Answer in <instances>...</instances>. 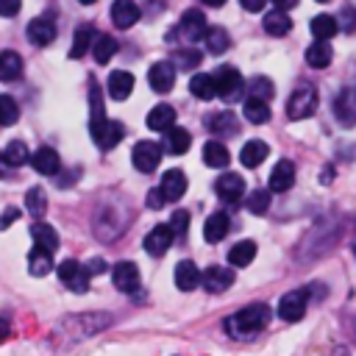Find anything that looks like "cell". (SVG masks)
Returning a JSON list of instances; mask_svg holds the SVG:
<instances>
[{"mask_svg": "<svg viewBox=\"0 0 356 356\" xmlns=\"http://www.w3.org/2000/svg\"><path fill=\"white\" fill-rule=\"evenodd\" d=\"M89 106H92V117H89V134L95 139V145L100 150H111L122 136V125L117 120H108L106 111H103V97H100V86L97 83H89Z\"/></svg>", "mask_w": 356, "mask_h": 356, "instance_id": "6da1fadb", "label": "cell"}, {"mask_svg": "<svg viewBox=\"0 0 356 356\" xmlns=\"http://www.w3.org/2000/svg\"><path fill=\"white\" fill-rule=\"evenodd\" d=\"M267 323H270V309H267V303H250V306L239 309L236 314H231V317L225 320V331H228L231 337L245 339V337L259 334Z\"/></svg>", "mask_w": 356, "mask_h": 356, "instance_id": "7a4b0ae2", "label": "cell"}, {"mask_svg": "<svg viewBox=\"0 0 356 356\" xmlns=\"http://www.w3.org/2000/svg\"><path fill=\"white\" fill-rule=\"evenodd\" d=\"M314 108H317V89L312 83H300L286 100V117L289 120H306L314 114Z\"/></svg>", "mask_w": 356, "mask_h": 356, "instance_id": "3957f363", "label": "cell"}, {"mask_svg": "<svg viewBox=\"0 0 356 356\" xmlns=\"http://www.w3.org/2000/svg\"><path fill=\"white\" fill-rule=\"evenodd\" d=\"M56 273H58V281H61L67 289H72V292H78V295L89 289L92 270L83 267L81 261H75V259H64V261L56 267Z\"/></svg>", "mask_w": 356, "mask_h": 356, "instance_id": "277c9868", "label": "cell"}, {"mask_svg": "<svg viewBox=\"0 0 356 356\" xmlns=\"http://www.w3.org/2000/svg\"><path fill=\"white\" fill-rule=\"evenodd\" d=\"M309 298H312V289H309V286H303V289H289V292L278 300V317L286 320V323H298V320L306 314Z\"/></svg>", "mask_w": 356, "mask_h": 356, "instance_id": "5b68a950", "label": "cell"}, {"mask_svg": "<svg viewBox=\"0 0 356 356\" xmlns=\"http://www.w3.org/2000/svg\"><path fill=\"white\" fill-rule=\"evenodd\" d=\"M131 161H134V167L139 172H156V167L161 161V145L147 142V139L136 142L134 150H131Z\"/></svg>", "mask_w": 356, "mask_h": 356, "instance_id": "8992f818", "label": "cell"}, {"mask_svg": "<svg viewBox=\"0 0 356 356\" xmlns=\"http://www.w3.org/2000/svg\"><path fill=\"white\" fill-rule=\"evenodd\" d=\"M214 83H217V95H220L222 100H231V97H236V95L245 89V81H242L239 70H236V67H228V64L217 67Z\"/></svg>", "mask_w": 356, "mask_h": 356, "instance_id": "52a82bcc", "label": "cell"}, {"mask_svg": "<svg viewBox=\"0 0 356 356\" xmlns=\"http://www.w3.org/2000/svg\"><path fill=\"white\" fill-rule=\"evenodd\" d=\"M334 117L345 128L356 125V86H345V89L337 92V97H334Z\"/></svg>", "mask_w": 356, "mask_h": 356, "instance_id": "ba28073f", "label": "cell"}, {"mask_svg": "<svg viewBox=\"0 0 356 356\" xmlns=\"http://www.w3.org/2000/svg\"><path fill=\"white\" fill-rule=\"evenodd\" d=\"M214 192L220 195V200L225 203H239L245 197V181L242 175L236 172H222L217 181H214Z\"/></svg>", "mask_w": 356, "mask_h": 356, "instance_id": "9c48e42d", "label": "cell"}, {"mask_svg": "<svg viewBox=\"0 0 356 356\" xmlns=\"http://www.w3.org/2000/svg\"><path fill=\"white\" fill-rule=\"evenodd\" d=\"M147 81H150V89L159 92V95H167L175 83V64L172 61H156L150 70H147Z\"/></svg>", "mask_w": 356, "mask_h": 356, "instance_id": "30bf717a", "label": "cell"}, {"mask_svg": "<svg viewBox=\"0 0 356 356\" xmlns=\"http://www.w3.org/2000/svg\"><path fill=\"white\" fill-rule=\"evenodd\" d=\"M111 281L120 292H136L139 289V267L134 261H117L111 267Z\"/></svg>", "mask_w": 356, "mask_h": 356, "instance_id": "8fae6325", "label": "cell"}, {"mask_svg": "<svg viewBox=\"0 0 356 356\" xmlns=\"http://www.w3.org/2000/svg\"><path fill=\"white\" fill-rule=\"evenodd\" d=\"M25 36H28V42H31V44L44 47V44H50V42L56 39V22H53L50 17H36V19H31V22H28Z\"/></svg>", "mask_w": 356, "mask_h": 356, "instance_id": "7c38bea8", "label": "cell"}, {"mask_svg": "<svg viewBox=\"0 0 356 356\" xmlns=\"http://www.w3.org/2000/svg\"><path fill=\"white\" fill-rule=\"evenodd\" d=\"M178 31L184 33V39H189V42H197V39H206V33H209V25H206V17H203L197 8H189V11H184Z\"/></svg>", "mask_w": 356, "mask_h": 356, "instance_id": "4fadbf2b", "label": "cell"}, {"mask_svg": "<svg viewBox=\"0 0 356 356\" xmlns=\"http://www.w3.org/2000/svg\"><path fill=\"white\" fill-rule=\"evenodd\" d=\"M172 239H175V231H172L170 225H156V228H150L147 236H145V250H147L150 256H164V253L170 250Z\"/></svg>", "mask_w": 356, "mask_h": 356, "instance_id": "5bb4252c", "label": "cell"}, {"mask_svg": "<svg viewBox=\"0 0 356 356\" xmlns=\"http://www.w3.org/2000/svg\"><path fill=\"white\" fill-rule=\"evenodd\" d=\"M200 284H203L206 292H214V295H217V292H225V289L234 284V273H231L228 267L214 264V267H206V270H203Z\"/></svg>", "mask_w": 356, "mask_h": 356, "instance_id": "9a60e30c", "label": "cell"}, {"mask_svg": "<svg viewBox=\"0 0 356 356\" xmlns=\"http://www.w3.org/2000/svg\"><path fill=\"white\" fill-rule=\"evenodd\" d=\"M139 17H142V11H139V6H136L134 0H114V3H111V22H114L120 31L136 25Z\"/></svg>", "mask_w": 356, "mask_h": 356, "instance_id": "2e32d148", "label": "cell"}, {"mask_svg": "<svg viewBox=\"0 0 356 356\" xmlns=\"http://www.w3.org/2000/svg\"><path fill=\"white\" fill-rule=\"evenodd\" d=\"M31 167H33L39 175H56V172L61 170V159H58V153H56L53 147L42 145V147L31 156Z\"/></svg>", "mask_w": 356, "mask_h": 356, "instance_id": "e0dca14e", "label": "cell"}, {"mask_svg": "<svg viewBox=\"0 0 356 356\" xmlns=\"http://www.w3.org/2000/svg\"><path fill=\"white\" fill-rule=\"evenodd\" d=\"M331 58H334V47H331L328 39H314V42L306 47V64H309L312 70H323V67H328Z\"/></svg>", "mask_w": 356, "mask_h": 356, "instance_id": "ac0fdd59", "label": "cell"}, {"mask_svg": "<svg viewBox=\"0 0 356 356\" xmlns=\"http://www.w3.org/2000/svg\"><path fill=\"white\" fill-rule=\"evenodd\" d=\"M206 125H209V131L214 134V136H236L239 134V120H236V114H231V111H217V114H211L209 120H206Z\"/></svg>", "mask_w": 356, "mask_h": 356, "instance_id": "d6986e66", "label": "cell"}, {"mask_svg": "<svg viewBox=\"0 0 356 356\" xmlns=\"http://www.w3.org/2000/svg\"><path fill=\"white\" fill-rule=\"evenodd\" d=\"M200 270L195 267V261H189V259H184V261H178L175 264V273H172V278H175V286L181 289V292H192L197 284H200Z\"/></svg>", "mask_w": 356, "mask_h": 356, "instance_id": "ffe728a7", "label": "cell"}, {"mask_svg": "<svg viewBox=\"0 0 356 356\" xmlns=\"http://www.w3.org/2000/svg\"><path fill=\"white\" fill-rule=\"evenodd\" d=\"M295 184V164L289 159H281L270 172V192H286Z\"/></svg>", "mask_w": 356, "mask_h": 356, "instance_id": "44dd1931", "label": "cell"}, {"mask_svg": "<svg viewBox=\"0 0 356 356\" xmlns=\"http://www.w3.org/2000/svg\"><path fill=\"white\" fill-rule=\"evenodd\" d=\"M106 92L114 97V100H125L131 92H134V75L125 72V70H114L106 81Z\"/></svg>", "mask_w": 356, "mask_h": 356, "instance_id": "7402d4cb", "label": "cell"}, {"mask_svg": "<svg viewBox=\"0 0 356 356\" xmlns=\"http://www.w3.org/2000/svg\"><path fill=\"white\" fill-rule=\"evenodd\" d=\"M175 125V108L170 103H156V108L147 111V128L150 131H170Z\"/></svg>", "mask_w": 356, "mask_h": 356, "instance_id": "603a6c76", "label": "cell"}, {"mask_svg": "<svg viewBox=\"0 0 356 356\" xmlns=\"http://www.w3.org/2000/svg\"><path fill=\"white\" fill-rule=\"evenodd\" d=\"M186 184L189 181H186V175L181 170H167L164 178H161V192H164L167 200H181L184 192H186Z\"/></svg>", "mask_w": 356, "mask_h": 356, "instance_id": "cb8c5ba5", "label": "cell"}, {"mask_svg": "<svg viewBox=\"0 0 356 356\" xmlns=\"http://www.w3.org/2000/svg\"><path fill=\"white\" fill-rule=\"evenodd\" d=\"M28 270H31V275H47L53 270V250L33 245L28 253Z\"/></svg>", "mask_w": 356, "mask_h": 356, "instance_id": "d4e9b609", "label": "cell"}, {"mask_svg": "<svg viewBox=\"0 0 356 356\" xmlns=\"http://www.w3.org/2000/svg\"><path fill=\"white\" fill-rule=\"evenodd\" d=\"M267 153H270L267 142H261V139H250V142H245V147L239 150V161H242L245 167H259V164L267 159Z\"/></svg>", "mask_w": 356, "mask_h": 356, "instance_id": "484cf974", "label": "cell"}, {"mask_svg": "<svg viewBox=\"0 0 356 356\" xmlns=\"http://www.w3.org/2000/svg\"><path fill=\"white\" fill-rule=\"evenodd\" d=\"M189 145H192L189 131H184V128H178V125H172V128L164 134V147H167V153H172V156L186 153V150H189Z\"/></svg>", "mask_w": 356, "mask_h": 356, "instance_id": "4316f807", "label": "cell"}, {"mask_svg": "<svg viewBox=\"0 0 356 356\" xmlns=\"http://www.w3.org/2000/svg\"><path fill=\"white\" fill-rule=\"evenodd\" d=\"M228 228H231V220H228V214H222V211H217V214H211L209 220H206V225H203V236H206V242H220L225 234H228Z\"/></svg>", "mask_w": 356, "mask_h": 356, "instance_id": "83f0119b", "label": "cell"}, {"mask_svg": "<svg viewBox=\"0 0 356 356\" xmlns=\"http://www.w3.org/2000/svg\"><path fill=\"white\" fill-rule=\"evenodd\" d=\"M114 53H117V39L108 36V33H97L95 42H92V56H95V61H97V64H108V61L114 58Z\"/></svg>", "mask_w": 356, "mask_h": 356, "instance_id": "f1b7e54d", "label": "cell"}, {"mask_svg": "<svg viewBox=\"0 0 356 356\" xmlns=\"http://www.w3.org/2000/svg\"><path fill=\"white\" fill-rule=\"evenodd\" d=\"M203 161H206L209 167H228L231 153H228V147H225L220 139H211V142L203 145Z\"/></svg>", "mask_w": 356, "mask_h": 356, "instance_id": "f546056e", "label": "cell"}, {"mask_svg": "<svg viewBox=\"0 0 356 356\" xmlns=\"http://www.w3.org/2000/svg\"><path fill=\"white\" fill-rule=\"evenodd\" d=\"M31 236H33V245H42V248H47V250H58V234H56V228L53 225H47V222H33L31 225Z\"/></svg>", "mask_w": 356, "mask_h": 356, "instance_id": "4dcf8cb0", "label": "cell"}, {"mask_svg": "<svg viewBox=\"0 0 356 356\" xmlns=\"http://www.w3.org/2000/svg\"><path fill=\"white\" fill-rule=\"evenodd\" d=\"M22 72V58L17 50H0V81H17Z\"/></svg>", "mask_w": 356, "mask_h": 356, "instance_id": "1f68e13d", "label": "cell"}, {"mask_svg": "<svg viewBox=\"0 0 356 356\" xmlns=\"http://www.w3.org/2000/svg\"><path fill=\"white\" fill-rule=\"evenodd\" d=\"M264 31H267L270 36H286V33L292 31V19H289V14H284L281 8L264 14Z\"/></svg>", "mask_w": 356, "mask_h": 356, "instance_id": "d6a6232c", "label": "cell"}, {"mask_svg": "<svg viewBox=\"0 0 356 356\" xmlns=\"http://www.w3.org/2000/svg\"><path fill=\"white\" fill-rule=\"evenodd\" d=\"M189 92L200 100H211L217 95V83H214V75H206V72H197L189 78Z\"/></svg>", "mask_w": 356, "mask_h": 356, "instance_id": "836d02e7", "label": "cell"}, {"mask_svg": "<svg viewBox=\"0 0 356 356\" xmlns=\"http://www.w3.org/2000/svg\"><path fill=\"white\" fill-rule=\"evenodd\" d=\"M242 111H245V120H250L253 125H261V122H267V120H270V106H267V100L253 97V95H248V100H245Z\"/></svg>", "mask_w": 356, "mask_h": 356, "instance_id": "e575fe53", "label": "cell"}, {"mask_svg": "<svg viewBox=\"0 0 356 356\" xmlns=\"http://www.w3.org/2000/svg\"><path fill=\"white\" fill-rule=\"evenodd\" d=\"M95 28L92 25H81L78 31H75V36H72V47H70V58H81L83 53H89V47H92V42H95Z\"/></svg>", "mask_w": 356, "mask_h": 356, "instance_id": "d590c367", "label": "cell"}, {"mask_svg": "<svg viewBox=\"0 0 356 356\" xmlns=\"http://www.w3.org/2000/svg\"><path fill=\"white\" fill-rule=\"evenodd\" d=\"M253 259H256V242H250V239H242L228 250V261L234 267H248Z\"/></svg>", "mask_w": 356, "mask_h": 356, "instance_id": "8d00e7d4", "label": "cell"}, {"mask_svg": "<svg viewBox=\"0 0 356 356\" xmlns=\"http://www.w3.org/2000/svg\"><path fill=\"white\" fill-rule=\"evenodd\" d=\"M309 28H312V36L331 42V36H337V31H339V22H337V17H331V14H317Z\"/></svg>", "mask_w": 356, "mask_h": 356, "instance_id": "74e56055", "label": "cell"}, {"mask_svg": "<svg viewBox=\"0 0 356 356\" xmlns=\"http://www.w3.org/2000/svg\"><path fill=\"white\" fill-rule=\"evenodd\" d=\"M3 156H6V164H8V167H19V164L31 161L33 153H28V145H25L22 139H14V142H8V145L3 147Z\"/></svg>", "mask_w": 356, "mask_h": 356, "instance_id": "f35d334b", "label": "cell"}, {"mask_svg": "<svg viewBox=\"0 0 356 356\" xmlns=\"http://www.w3.org/2000/svg\"><path fill=\"white\" fill-rule=\"evenodd\" d=\"M203 42H206L209 53H214V56H220V53H225L231 47V39H228V31L225 28H209V33H206Z\"/></svg>", "mask_w": 356, "mask_h": 356, "instance_id": "ab89813d", "label": "cell"}, {"mask_svg": "<svg viewBox=\"0 0 356 356\" xmlns=\"http://www.w3.org/2000/svg\"><path fill=\"white\" fill-rule=\"evenodd\" d=\"M25 209H28V214H33V217H42V214H44L47 197H44V189H42V186H31V189H28V195H25Z\"/></svg>", "mask_w": 356, "mask_h": 356, "instance_id": "60d3db41", "label": "cell"}, {"mask_svg": "<svg viewBox=\"0 0 356 356\" xmlns=\"http://www.w3.org/2000/svg\"><path fill=\"white\" fill-rule=\"evenodd\" d=\"M19 117V106L11 95H0V125H14Z\"/></svg>", "mask_w": 356, "mask_h": 356, "instance_id": "b9f144b4", "label": "cell"}, {"mask_svg": "<svg viewBox=\"0 0 356 356\" xmlns=\"http://www.w3.org/2000/svg\"><path fill=\"white\" fill-rule=\"evenodd\" d=\"M245 206H248L253 214H264V211L270 209V189H256V192H250L248 200H245Z\"/></svg>", "mask_w": 356, "mask_h": 356, "instance_id": "7bdbcfd3", "label": "cell"}, {"mask_svg": "<svg viewBox=\"0 0 356 356\" xmlns=\"http://www.w3.org/2000/svg\"><path fill=\"white\" fill-rule=\"evenodd\" d=\"M172 64H175L178 70H195V67L200 64V50H192V47L178 50V53L172 56Z\"/></svg>", "mask_w": 356, "mask_h": 356, "instance_id": "ee69618b", "label": "cell"}, {"mask_svg": "<svg viewBox=\"0 0 356 356\" xmlns=\"http://www.w3.org/2000/svg\"><path fill=\"white\" fill-rule=\"evenodd\" d=\"M273 83H270V78H264V75H259V78H253L250 81V95L253 97H261V100H270L273 97Z\"/></svg>", "mask_w": 356, "mask_h": 356, "instance_id": "f6af8a7d", "label": "cell"}, {"mask_svg": "<svg viewBox=\"0 0 356 356\" xmlns=\"http://www.w3.org/2000/svg\"><path fill=\"white\" fill-rule=\"evenodd\" d=\"M170 228L175 231V236H186V228H189V211L178 209V211L170 217Z\"/></svg>", "mask_w": 356, "mask_h": 356, "instance_id": "bcb514c9", "label": "cell"}, {"mask_svg": "<svg viewBox=\"0 0 356 356\" xmlns=\"http://www.w3.org/2000/svg\"><path fill=\"white\" fill-rule=\"evenodd\" d=\"M337 22H339V28H342L345 33L356 31V8H350V6H348V8H342V11H339V19H337Z\"/></svg>", "mask_w": 356, "mask_h": 356, "instance_id": "7dc6e473", "label": "cell"}, {"mask_svg": "<svg viewBox=\"0 0 356 356\" xmlns=\"http://www.w3.org/2000/svg\"><path fill=\"white\" fill-rule=\"evenodd\" d=\"M145 203H147V209H161V206L167 203V197H164L161 186H159V189H150V192H147V200H145Z\"/></svg>", "mask_w": 356, "mask_h": 356, "instance_id": "c3c4849f", "label": "cell"}, {"mask_svg": "<svg viewBox=\"0 0 356 356\" xmlns=\"http://www.w3.org/2000/svg\"><path fill=\"white\" fill-rule=\"evenodd\" d=\"M22 0H0V17H17Z\"/></svg>", "mask_w": 356, "mask_h": 356, "instance_id": "681fc988", "label": "cell"}, {"mask_svg": "<svg viewBox=\"0 0 356 356\" xmlns=\"http://www.w3.org/2000/svg\"><path fill=\"white\" fill-rule=\"evenodd\" d=\"M19 214H22V211H19L17 206H8V209L3 211V217H0V228H8L11 222H17V220H19Z\"/></svg>", "mask_w": 356, "mask_h": 356, "instance_id": "f907efd6", "label": "cell"}, {"mask_svg": "<svg viewBox=\"0 0 356 356\" xmlns=\"http://www.w3.org/2000/svg\"><path fill=\"white\" fill-rule=\"evenodd\" d=\"M239 3H242V8H245V11H261L267 0H239Z\"/></svg>", "mask_w": 356, "mask_h": 356, "instance_id": "816d5d0a", "label": "cell"}, {"mask_svg": "<svg viewBox=\"0 0 356 356\" xmlns=\"http://www.w3.org/2000/svg\"><path fill=\"white\" fill-rule=\"evenodd\" d=\"M273 3H275V8H281V11H289V8L298 6V0H273Z\"/></svg>", "mask_w": 356, "mask_h": 356, "instance_id": "f5cc1de1", "label": "cell"}, {"mask_svg": "<svg viewBox=\"0 0 356 356\" xmlns=\"http://www.w3.org/2000/svg\"><path fill=\"white\" fill-rule=\"evenodd\" d=\"M6 337H8V320L0 317V339H6Z\"/></svg>", "mask_w": 356, "mask_h": 356, "instance_id": "db71d44e", "label": "cell"}, {"mask_svg": "<svg viewBox=\"0 0 356 356\" xmlns=\"http://www.w3.org/2000/svg\"><path fill=\"white\" fill-rule=\"evenodd\" d=\"M203 3H206V6H211V8H217V6H222L225 0H203Z\"/></svg>", "mask_w": 356, "mask_h": 356, "instance_id": "11a10c76", "label": "cell"}, {"mask_svg": "<svg viewBox=\"0 0 356 356\" xmlns=\"http://www.w3.org/2000/svg\"><path fill=\"white\" fill-rule=\"evenodd\" d=\"M3 167H6V156H3V153H0V178H3V172H6V170H3Z\"/></svg>", "mask_w": 356, "mask_h": 356, "instance_id": "9f6ffc18", "label": "cell"}, {"mask_svg": "<svg viewBox=\"0 0 356 356\" xmlns=\"http://www.w3.org/2000/svg\"><path fill=\"white\" fill-rule=\"evenodd\" d=\"M81 6H92V3H97V0H78Z\"/></svg>", "mask_w": 356, "mask_h": 356, "instance_id": "6f0895ef", "label": "cell"}, {"mask_svg": "<svg viewBox=\"0 0 356 356\" xmlns=\"http://www.w3.org/2000/svg\"><path fill=\"white\" fill-rule=\"evenodd\" d=\"M317 3H331V0H317Z\"/></svg>", "mask_w": 356, "mask_h": 356, "instance_id": "680465c9", "label": "cell"}, {"mask_svg": "<svg viewBox=\"0 0 356 356\" xmlns=\"http://www.w3.org/2000/svg\"><path fill=\"white\" fill-rule=\"evenodd\" d=\"M353 253H356V242H353Z\"/></svg>", "mask_w": 356, "mask_h": 356, "instance_id": "91938a15", "label": "cell"}]
</instances>
